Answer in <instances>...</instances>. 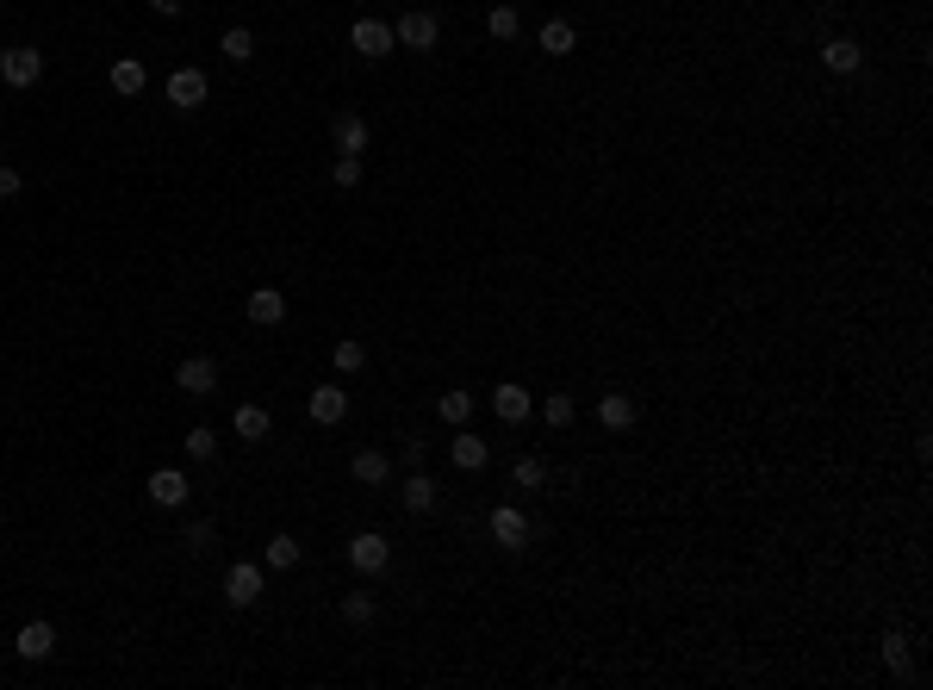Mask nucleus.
<instances>
[{
  "label": "nucleus",
  "instance_id": "obj_1",
  "mask_svg": "<svg viewBox=\"0 0 933 690\" xmlns=\"http://www.w3.org/2000/svg\"><path fill=\"white\" fill-rule=\"evenodd\" d=\"M486 529H492V541H498L504 554H523V548H529V535H535V523H529L517 504H498V510L486 516Z\"/></svg>",
  "mask_w": 933,
  "mask_h": 690
},
{
  "label": "nucleus",
  "instance_id": "obj_2",
  "mask_svg": "<svg viewBox=\"0 0 933 690\" xmlns=\"http://www.w3.org/2000/svg\"><path fill=\"white\" fill-rule=\"evenodd\" d=\"M349 50L367 56V63H380V56L399 50V38H392V25H386V19H355V25H349Z\"/></svg>",
  "mask_w": 933,
  "mask_h": 690
},
{
  "label": "nucleus",
  "instance_id": "obj_3",
  "mask_svg": "<svg viewBox=\"0 0 933 690\" xmlns=\"http://www.w3.org/2000/svg\"><path fill=\"white\" fill-rule=\"evenodd\" d=\"M392 38H399V50H436L442 38V19L430 7H417V13H399V25H392Z\"/></svg>",
  "mask_w": 933,
  "mask_h": 690
},
{
  "label": "nucleus",
  "instance_id": "obj_4",
  "mask_svg": "<svg viewBox=\"0 0 933 690\" xmlns=\"http://www.w3.org/2000/svg\"><path fill=\"white\" fill-rule=\"evenodd\" d=\"M224 603H231V610H249V603H262V566H256V560L224 566Z\"/></svg>",
  "mask_w": 933,
  "mask_h": 690
},
{
  "label": "nucleus",
  "instance_id": "obj_5",
  "mask_svg": "<svg viewBox=\"0 0 933 690\" xmlns=\"http://www.w3.org/2000/svg\"><path fill=\"white\" fill-rule=\"evenodd\" d=\"M349 566L374 579V572H386V566H392V541H386L380 529H361V535H349Z\"/></svg>",
  "mask_w": 933,
  "mask_h": 690
},
{
  "label": "nucleus",
  "instance_id": "obj_6",
  "mask_svg": "<svg viewBox=\"0 0 933 690\" xmlns=\"http://www.w3.org/2000/svg\"><path fill=\"white\" fill-rule=\"evenodd\" d=\"M38 75H44V50H32V44L0 50V81H7V88H32Z\"/></svg>",
  "mask_w": 933,
  "mask_h": 690
},
{
  "label": "nucleus",
  "instance_id": "obj_7",
  "mask_svg": "<svg viewBox=\"0 0 933 690\" xmlns=\"http://www.w3.org/2000/svg\"><path fill=\"white\" fill-rule=\"evenodd\" d=\"M168 106H181V112H200L206 106V94H212V81H206V69H175L168 75Z\"/></svg>",
  "mask_w": 933,
  "mask_h": 690
},
{
  "label": "nucleus",
  "instance_id": "obj_8",
  "mask_svg": "<svg viewBox=\"0 0 933 690\" xmlns=\"http://www.w3.org/2000/svg\"><path fill=\"white\" fill-rule=\"evenodd\" d=\"M175 386H181L187 398H206V392H218V361H212V355H187V361L175 367Z\"/></svg>",
  "mask_w": 933,
  "mask_h": 690
},
{
  "label": "nucleus",
  "instance_id": "obj_9",
  "mask_svg": "<svg viewBox=\"0 0 933 690\" xmlns=\"http://www.w3.org/2000/svg\"><path fill=\"white\" fill-rule=\"evenodd\" d=\"M187 498H193L187 473H175V467H156V473H150V504H156V510H181Z\"/></svg>",
  "mask_w": 933,
  "mask_h": 690
},
{
  "label": "nucleus",
  "instance_id": "obj_10",
  "mask_svg": "<svg viewBox=\"0 0 933 690\" xmlns=\"http://www.w3.org/2000/svg\"><path fill=\"white\" fill-rule=\"evenodd\" d=\"M448 460H455L461 473H479V467L492 460V442H486V436H473V429L461 423V429H455V442H448Z\"/></svg>",
  "mask_w": 933,
  "mask_h": 690
},
{
  "label": "nucleus",
  "instance_id": "obj_11",
  "mask_svg": "<svg viewBox=\"0 0 933 690\" xmlns=\"http://www.w3.org/2000/svg\"><path fill=\"white\" fill-rule=\"evenodd\" d=\"M492 411H498L504 423H523V417L535 411V398H529L517 380H498V386H492Z\"/></svg>",
  "mask_w": 933,
  "mask_h": 690
},
{
  "label": "nucleus",
  "instance_id": "obj_12",
  "mask_svg": "<svg viewBox=\"0 0 933 690\" xmlns=\"http://www.w3.org/2000/svg\"><path fill=\"white\" fill-rule=\"evenodd\" d=\"M859 63H865V44H859V38H828V44H822V69L859 75Z\"/></svg>",
  "mask_w": 933,
  "mask_h": 690
},
{
  "label": "nucleus",
  "instance_id": "obj_13",
  "mask_svg": "<svg viewBox=\"0 0 933 690\" xmlns=\"http://www.w3.org/2000/svg\"><path fill=\"white\" fill-rule=\"evenodd\" d=\"M13 653L38 666V659H50V653H56V628H50V622H25V628H19V641H13Z\"/></svg>",
  "mask_w": 933,
  "mask_h": 690
},
{
  "label": "nucleus",
  "instance_id": "obj_14",
  "mask_svg": "<svg viewBox=\"0 0 933 690\" xmlns=\"http://www.w3.org/2000/svg\"><path fill=\"white\" fill-rule=\"evenodd\" d=\"M243 311H249V324H262V330H274L280 318H287V299H280L274 286H256V293L243 299Z\"/></svg>",
  "mask_w": 933,
  "mask_h": 690
},
{
  "label": "nucleus",
  "instance_id": "obj_15",
  "mask_svg": "<svg viewBox=\"0 0 933 690\" xmlns=\"http://www.w3.org/2000/svg\"><path fill=\"white\" fill-rule=\"evenodd\" d=\"M106 81H112V94H125V100H137V94L150 88V69L137 63V56H119V63H112V75H106Z\"/></svg>",
  "mask_w": 933,
  "mask_h": 690
},
{
  "label": "nucleus",
  "instance_id": "obj_16",
  "mask_svg": "<svg viewBox=\"0 0 933 690\" xmlns=\"http://www.w3.org/2000/svg\"><path fill=\"white\" fill-rule=\"evenodd\" d=\"M635 417H641V411H635L629 392H604V398H598V423L616 429V436H622V429H635Z\"/></svg>",
  "mask_w": 933,
  "mask_h": 690
},
{
  "label": "nucleus",
  "instance_id": "obj_17",
  "mask_svg": "<svg viewBox=\"0 0 933 690\" xmlns=\"http://www.w3.org/2000/svg\"><path fill=\"white\" fill-rule=\"evenodd\" d=\"M349 479H355V485H386V479H392V454L361 448V454L349 460Z\"/></svg>",
  "mask_w": 933,
  "mask_h": 690
},
{
  "label": "nucleus",
  "instance_id": "obj_18",
  "mask_svg": "<svg viewBox=\"0 0 933 690\" xmlns=\"http://www.w3.org/2000/svg\"><path fill=\"white\" fill-rule=\"evenodd\" d=\"M399 498H405V510H411V516H430L442 492H436V479H430V473H417V467H411V479L399 485Z\"/></svg>",
  "mask_w": 933,
  "mask_h": 690
},
{
  "label": "nucleus",
  "instance_id": "obj_19",
  "mask_svg": "<svg viewBox=\"0 0 933 690\" xmlns=\"http://www.w3.org/2000/svg\"><path fill=\"white\" fill-rule=\"evenodd\" d=\"M343 417H349V392L343 386H318V392H311V423L330 429V423H343Z\"/></svg>",
  "mask_w": 933,
  "mask_h": 690
},
{
  "label": "nucleus",
  "instance_id": "obj_20",
  "mask_svg": "<svg viewBox=\"0 0 933 690\" xmlns=\"http://www.w3.org/2000/svg\"><path fill=\"white\" fill-rule=\"evenodd\" d=\"M330 137H336V150H343V156H361L367 150V119H361V112H336Z\"/></svg>",
  "mask_w": 933,
  "mask_h": 690
},
{
  "label": "nucleus",
  "instance_id": "obj_21",
  "mask_svg": "<svg viewBox=\"0 0 933 690\" xmlns=\"http://www.w3.org/2000/svg\"><path fill=\"white\" fill-rule=\"evenodd\" d=\"M231 429H237V436H243V442H262V436H268V429H274V417H268L262 405H237V417H231Z\"/></svg>",
  "mask_w": 933,
  "mask_h": 690
},
{
  "label": "nucleus",
  "instance_id": "obj_22",
  "mask_svg": "<svg viewBox=\"0 0 933 690\" xmlns=\"http://www.w3.org/2000/svg\"><path fill=\"white\" fill-rule=\"evenodd\" d=\"M262 566H268V572H293V566H299V541H293V535H268Z\"/></svg>",
  "mask_w": 933,
  "mask_h": 690
},
{
  "label": "nucleus",
  "instance_id": "obj_23",
  "mask_svg": "<svg viewBox=\"0 0 933 690\" xmlns=\"http://www.w3.org/2000/svg\"><path fill=\"white\" fill-rule=\"evenodd\" d=\"M486 32H492L498 44H511V38L523 32V19H517V7H511V0H498V7L486 13Z\"/></svg>",
  "mask_w": 933,
  "mask_h": 690
},
{
  "label": "nucleus",
  "instance_id": "obj_24",
  "mask_svg": "<svg viewBox=\"0 0 933 690\" xmlns=\"http://www.w3.org/2000/svg\"><path fill=\"white\" fill-rule=\"evenodd\" d=\"M511 479L523 485V492H542V485H548V460H542V454H517Z\"/></svg>",
  "mask_w": 933,
  "mask_h": 690
},
{
  "label": "nucleus",
  "instance_id": "obj_25",
  "mask_svg": "<svg viewBox=\"0 0 933 690\" xmlns=\"http://www.w3.org/2000/svg\"><path fill=\"white\" fill-rule=\"evenodd\" d=\"M573 44H579V32H573L567 19H548V25H542V50H548V56H573Z\"/></svg>",
  "mask_w": 933,
  "mask_h": 690
},
{
  "label": "nucleus",
  "instance_id": "obj_26",
  "mask_svg": "<svg viewBox=\"0 0 933 690\" xmlns=\"http://www.w3.org/2000/svg\"><path fill=\"white\" fill-rule=\"evenodd\" d=\"M436 417H442L448 429H461V423L473 417V398H467V392H442V398H436Z\"/></svg>",
  "mask_w": 933,
  "mask_h": 690
},
{
  "label": "nucleus",
  "instance_id": "obj_27",
  "mask_svg": "<svg viewBox=\"0 0 933 690\" xmlns=\"http://www.w3.org/2000/svg\"><path fill=\"white\" fill-rule=\"evenodd\" d=\"M224 56H231V63H249V56H256V32H249V25H231V32H224V44H218Z\"/></svg>",
  "mask_w": 933,
  "mask_h": 690
},
{
  "label": "nucleus",
  "instance_id": "obj_28",
  "mask_svg": "<svg viewBox=\"0 0 933 690\" xmlns=\"http://www.w3.org/2000/svg\"><path fill=\"white\" fill-rule=\"evenodd\" d=\"M884 666H890L896 678H915V672H909V641H902L896 628H890V635H884Z\"/></svg>",
  "mask_w": 933,
  "mask_h": 690
},
{
  "label": "nucleus",
  "instance_id": "obj_29",
  "mask_svg": "<svg viewBox=\"0 0 933 690\" xmlns=\"http://www.w3.org/2000/svg\"><path fill=\"white\" fill-rule=\"evenodd\" d=\"M542 417H548V429H573V417H579V405H573V398H567V392H554V398H548V405H542Z\"/></svg>",
  "mask_w": 933,
  "mask_h": 690
},
{
  "label": "nucleus",
  "instance_id": "obj_30",
  "mask_svg": "<svg viewBox=\"0 0 933 690\" xmlns=\"http://www.w3.org/2000/svg\"><path fill=\"white\" fill-rule=\"evenodd\" d=\"M330 181L343 187V193H355V187H361V156H336V162H330Z\"/></svg>",
  "mask_w": 933,
  "mask_h": 690
},
{
  "label": "nucleus",
  "instance_id": "obj_31",
  "mask_svg": "<svg viewBox=\"0 0 933 690\" xmlns=\"http://www.w3.org/2000/svg\"><path fill=\"white\" fill-rule=\"evenodd\" d=\"M361 361H367L361 342H336V349H330V367H336V373H361Z\"/></svg>",
  "mask_w": 933,
  "mask_h": 690
},
{
  "label": "nucleus",
  "instance_id": "obj_32",
  "mask_svg": "<svg viewBox=\"0 0 933 690\" xmlns=\"http://www.w3.org/2000/svg\"><path fill=\"white\" fill-rule=\"evenodd\" d=\"M181 448H187L193 460H212V454H218V436H212V429L200 423V429H187V436H181Z\"/></svg>",
  "mask_w": 933,
  "mask_h": 690
},
{
  "label": "nucleus",
  "instance_id": "obj_33",
  "mask_svg": "<svg viewBox=\"0 0 933 690\" xmlns=\"http://www.w3.org/2000/svg\"><path fill=\"white\" fill-rule=\"evenodd\" d=\"M343 622H349V628H367V622H374V597H367V591L343 597Z\"/></svg>",
  "mask_w": 933,
  "mask_h": 690
},
{
  "label": "nucleus",
  "instance_id": "obj_34",
  "mask_svg": "<svg viewBox=\"0 0 933 690\" xmlns=\"http://www.w3.org/2000/svg\"><path fill=\"white\" fill-rule=\"evenodd\" d=\"M212 535H218L212 523H187V548H193V554H206V548H212Z\"/></svg>",
  "mask_w": 933,
  "mask_h": 690
},
{
  "label": "nucleus",
  "instance_id": "obj_35",
  "mask_svg": "<svg viewBox=\"0 0 933 690\" xmlns=\"http://www.w3.org/2000/svg\"><path fill=\"white\" fill-rule=\"evenodd\" d=\"M19 187H25L19 168H0V199H19Z\"/></svg>",
  "mask_w": 933,
  "mask_h": 690
},
{
  "label": "nucleus",
  "instance_id": "obj_36",
  "mask_svg": "<svg viewBox=\"0 0 933 690\" xmlns=\"http://www.w3.org/2000/svg\"><path fill=\"white\" fill-rule=\"evenodd\" d=\"M423 454H430L423 442H405V448H399V460H405V467H423Z\"/></svg>",
  "mask_w": 933,
  "mask_h": 690
},
{
  "label": "nucleus",
  "instance_id": "obj_37",
  "mask_svg": "<svg viewBox=\"0 0 933 690\" xmlns=\"http://www.w3.org/2000/svg\"><path fill=\"white\" fill-rule=\"evenodd\" d=\"M181 7H187V0H150V13H162V19H175Z\"/></svg>",
  "mask_w": 933,
  "mask_h": 690
}]
</instances>
